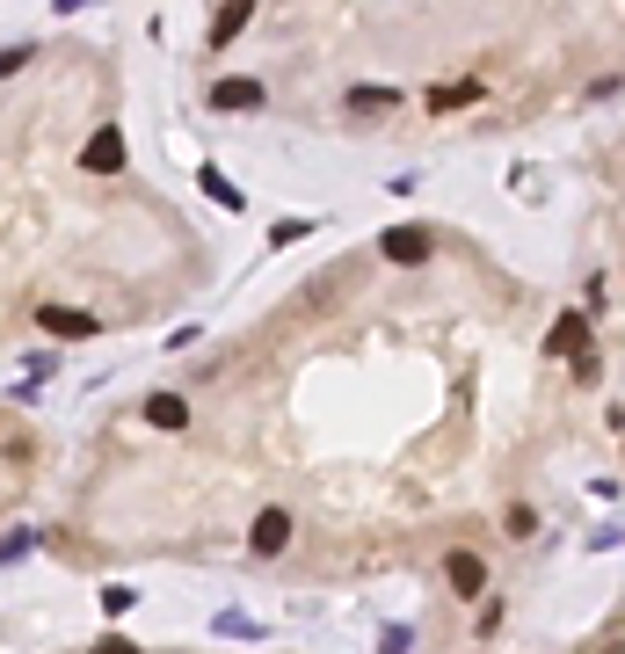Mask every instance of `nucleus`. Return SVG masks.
Here are the masks:
<instances>
[{
  "instance_id": "nucleus-1",
  "label": "nucleus",
  "mask_w": 625,
  "mask_h": 654,
  "mask_svg": "<svg viewBox=\"0 0 625 654\" xmlns=\"http://www.w3.org/2000/svg\"><path fill=\"white\" fill-rule=\"evenodd\" d=\"M204 109H219V117H247V109H269V87H262L255 73H226V81H211Z\"/></svg>"
},
{
  "instance_id": "nucleus-2",
  "label": "nucleus",
  "mask_w": 625,
  "mask_h": 654,
  "mask_svg": "<svg viewBox=\"0 0 625 654\" xmlns=\"http://www.w3.org/2000/svg\"><path fill=\"white\" fill-rule=\"evenodd\" d=\"M430 247H436L430 225H385V233H379V255L393 262V270H415V262H430Z\"/></svg>"
},
{
  "instance_id": "nucleus-3",
  "label": "nucleus",
  "mask_w": 625,
  "mask_h": 654,
  "mask_svg": "<svg viewBox=\"0 0 625 654\" xmlns=\"http://www.w3.org/2000/svg\"><path fill=\"white\" fill-rule=\"evenodd\" d=\"M284 546H292V509H262V517L247 524V552H255V560H277Z\"/></svg>"
},
{
  "instance_id": "nucleus-4",
  "label": "nucleus",
  "mask_w": 625,
  "mask_h": 654,
  "mask_svg": "<svg viewBox=\"0 0 625 654\" xmlns=\"http://www.w3.org/2000/svg\"><path fill=\"white\" fill-rule=\"evenodd\" d=\"M590 349V313H560L553 327H545V357H560V363H574Z\"/></svg>"
},
{
  "instance_id": "nucleus-5",
  "label": "nucleus",
  "mask_w": 625,
  "mask_h": 654,
  "mask_svg": "<svg viewBox=\"0 0 625 654\" xmlns=\"http://www.w3.org/2000/svg\"><path fill=\"white\" fill-rule=\"evenodd\" d=\"M36 327L44 335H66V342H87V335H103V320L81 306H36Z\"/></svg>"
},
{
  "instance_id": "nucleus-6",
  "label": "nucleus",
  "mask_w": 625,
  "mask_h": 654,
  "mask_svg": "<svg viewBox=\"0 0 625 654\" xmlns=\"http://www.w3.org/2000/svg\"><path fill=\"white\" fill-rule=\"evenodd\" d=\"M444 582H452L458 597H487V560H480V552H466V546L444 552Z\"/></svg>"
},
{
  "instance_id": "nucleus-7",
  "label": "nucleus",
  "mask_w": 625,
  "mask_h": 654,
  "mask_svg": "<svg viewBox=\"0 0 625 654\" xmlns=\"http://www.w3.org/2000/svg\"><path fill=\"white\" fill-rule=\"evenodd\" d=\"M81 168L87 175H117L124 168V131H117V124H103V131L81 146Z\"/></svg>"
},
{
  "instance_id": "nucleus-8",
  "label": "nucleus",
  "mask_w": 625,
  "mask_h": 654,
  "mask_svg": "<svg viewBox=\"0 0 625 654\" xmlns=\"http://www.w3.org/2000/svg\"><path fill=\"white\" fill-rule=\"evenodd\" d=\"M247 22H255V0H226V8L211 15V52H226V44L247 30Z\"/></svg>"
},
{
  "instance_id": "nucleus-9",
  "label": "nucleus",
  "mask_w": 625,
  "mask_h": 654,
  "mask_svg": "<svg viewBox=\"0 0 625 654\" xmlns=\"http://www.w3.org/2000/svg\"><path fill=\"white\" fill-rule=\"evenodd\" d=\"M146 422H153V430H190V400L182 393H146Z\"/></svg>"
},
{
  "instance_id": "nucleus-10",
  "label": "nucleus",
  "mask_w": 625,
  "mask_h": 654,
  "mask_svg": "<svg viewBox=\"0 0 625 654\" xmlns=\"http://www.w3.org/2000/svg\"><path fill=\"white\" fill-rule=\"evenodd\" d=\"M422 103H430V109H466V103H480V81H452V87H430Z\"/></svg>"
},
{
  "instance_id": "nucleus-11",
  "label": "nucleus",
  "mask_w": 625,
  "mask_h": 654,
  "mask_svg": "<svg viewBox=\"0 0 625 654\" xmlns=\"http://www.w3.org/2000/svg\"><path fill=\"white\" fill-rule=\"evenodd\" d=\"M502 531L509 538H539V509H531V502H509V509H502Z\"/></svg>"
},
{
  "instance_id": "nucleus-12",
  "label": "nucleus",
  "mask_w": 625,
  "mask_h": 654,
  "mask_svg": "<svg viewBox=\"0 0 625 654\" xmlns=\"http://www.w3.org/2000/svg\"><path fill=\"white\" fill-rule=\"evenodd\" d=\"M349 109H364V117L371 109H400V95L393 87H349Z\"/></svg>"
},
{
  "instance_id": "nucleus-13",
  "label": "nucleus",
  "mask_w": 625,
  "mask_h": 654,
  "mask_svg": "<svg viewBox=\"0 0 625 654\" xmlns=\"http://www.w3.org/2000/svg\"><path fill=\"white\" fill-rule=\"evenodd\" d=\"M197 182H204V190L219 197V204H226V211H241V190H233V182H226V175H219V168H197Z\"/></svg>"
},
{
  "instance_id": "nucleus-14",
  "label": "nucleus",
  "mask_w": 625,
  "mask_h": 654,
  "mask_svg": "<svg viewBox=\"0 0 625 654\" xmlns=\"http://www.w3.org/2000/svg\"><path fill=\"white\" fill-rule=\"evenodd\" d=\"M312 233V219H277L269 225V247H292V241H306Z\"/></svg>"
},
{
  "instance_id": "nucleus-15",
  "label": "nucleus",
  "mask_w": 625,
  "mask_h": 654,
  "mask_svg": "<svg viewBox=\"0 0 625 654\" xmlns=\"http://www.w3.org/2000/svg\"><path fill=\"white\" fill-rule=\"evenodd\" d=\"M30 546H36V531H8V538H0V568H15Z\"/></svg>"
},
{
  "instance_id": "nucleus-16",
  "label": "nucleus",
  "mask_w": 625,
  "mask_h": 654,
  "mask_svg": "<svg viewBox=\"0 0 625 654\" xmlns=\"http://www.w3.org/2000/svg\"><path fill=\"white\" fill-rule=\"evenodd\" d=\"M131 603H139V597H131V589H124V582H109V589H103V611H109V619H124Z\"/></svg>"
},
{
  "instance_id": "nucleus-17",
  "label": "nucleus",
  "mask_w": 625,
  "mask_h": 654,
  "mask_svg": "<svg viewBox=\"0 0 625 654\" xmlns=\"http://www.w3.org/2000/svg\"><path fill=\"white\" fill-rule=\"evenodd\" d=\"M30 52H36V44H8V52H0V81H8V73H22V66H30Z\"/></svg>"
},
{
  "instance_id": "nucleus-18",
  "label": "nucleus",
  "mask_w": 625,
  "mask_h": 654,
  "mask_svg": "<svg viewBox=\"0 0 625 654\" xmlns=\"http://www.w3.org/2000/svg\"><path fill=\"white\" fill-rule=\"evenodd\" d=\"M87 654H146V647H131V640H117V633H109V640H95Z\"/></svg>"
},
{
  "instance_id": "nucleus-19",
  "label": "nucleus",
  "mask_w": 625,
  "mask_h": 654,
  "mask_svg": "<svg viewBox=\"0 0 625 654\" xmlns=\"http://www.w3.org/2000/svg\"><path fill=\"white\" fill-rule=\"evenodd\" d=\"M52 8H59V15H73V8H87V0H52Z\"/></svg>"
}]
</instances>
